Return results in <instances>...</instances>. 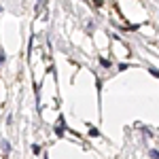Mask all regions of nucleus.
<instances>
[{
  "mask_svg": "<svg viewBox=\"0 0 159 159\" xmlns=\"http://www.w3.org/2000/svg\"><path fill=\"white\" fill-rule=\"evenodd\" d=\"M2 151H4V155H9V153H11V144H9L7 140L2 142Z\"/></svg>",
  "mask_w": 159,
  "mask_h": 159,
  "instance_id": "f257e3e1",
  "label": "nucleus"
},
{
  "mask_svg": "<svg viewBox=\"0 0 159 159\" xmlns=\"http://www.w3.org/2000/svg\"><path fill=\"white\" fill-rule=\"evenodd\" d=\"M55 134H57V136H61V134H64V119H60V125H57Z\"/></svg>",
  "mask_w": 159,
  "mask_h": 159,
  "instance_id": "f03ea898",
  "label": "nucleus"
},
{
  "mask_svg": "<svg viewBox=\"0 0 159 159\" xmlns=\"http://www.w3.org/2000/svg\"><path fill=\"white\" fill-rule=\"evenodd\" d=\"M100 64H102V66H104V68H108V66H110V61H108V60H104V57H102V60H100Z\"/></svg>",
  "mask_w": 159,
  "mask_h": 159,
  "instance_id": "7ed1b4c3",
  "label": "nucleus"
},
{
  "mask_svg": "<svg viewBox=\"0 0 159 159\" xmlns=\"http://www.w3.org/2000/svg\"><path fill=\"white\" fill-rule=\"evenodd\" d=\"M89 134H91V136H98L100 132H98V129H96V127H89Z\"/></svg>",
  "mask_w": 159,
  "mask_h": 159,
  "instance_id": "20e7f679",
  "label": "nucleus"
},
{
  "mask_svg": "<svg viewBox=\"0 0 159 159\" xmlns=\"http://www.w3.org/2000/svg\"><path fill=\"white\" fill-rule=\"evenodd\" d=\"M32 151H34V155H38V153H40V147H38V144H34V147H32Z\"/></svg>",
  "mask_w": 159,
  "mask_h": 159,
  "instance_id": "39448f33",
  "label": "nucleus"
}]
</instances>
